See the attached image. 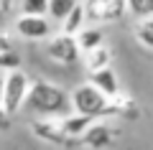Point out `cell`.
Wrapping results in <instances>:
<instances>
[{
    "label": "cell",
    "instance_id": "cell-13",
    "mask_svg": "<svg viewBox=\"0 0 153 150\" xmlns=\"http://www.w3.org/2000/svg\"><path fill=\"white\" fill-rule=\"evenodd\" d=\"M82 26H87V16H84V5H79V3H76V5L71 8L64 18H61V31L74 36Z\"/></svg>",
    "mask_w": 153,
    "mask_h": 150
},
{
    "label": "cell",
    "instance_id": "cell-12",
    "mask_svg": "<svg viewBox=\"0 0 153 150\" xmlns=\"http://www.w3.org/2000/svg\"><path fill=\"white\" fill-rule=\"evenodd\" d=\"M84 66H87V71H94V69H102V66H110V61H112V54H110V48L105 46V43H100V46L89 48V51H84Z\"/></svg>",
    "mask_w": 153,
    "mask_h": 150
},
{
    "label": "cell",
    "instance_id": "cell-2",
    "mask_svg": "<svg viewBox=\"0 0 153 150\" xmlns=\"http://www.w3.org/2000/svg\"><path fill=\"white\" fill-rule=\"evenodd\" d=\"M69 104H71V112L87 115L92 120H102V117H110V115H117L112 99L105 97L92 81L76 84L71 89V94H69Z\"/></svg>",
    "mask_w": 153,
    "mask_h": 150
},
{
    "label": "cell",
    "instance_id": "cell-7",
    "mask_svg": "<svg viewBox=\"0 0 153 150\" xmlns=\"http://www.w3.org/2000/svg\"><path fill=\"white\" fill-rule=\"evenodd\" d=\"M31 130H33V135H36L38 140H44V143L61 145V143L69 140L64 135V130H61L59 117H38V120H33V122H31Z\"/></svg>",
    "mask_w": 153,
    "mask_h": 150
},
{
    "label": "cell",
    "instance_id": "cell-1",
    "mask_svg": "<svg viewBox=\"0 0 153 150\" xmlns=\"http://www.w3.org/2000/svg\"><path fill=\"white\" fill-rule=\"evenodd\" d=\"M23 109H28L36 117H61V115L71 112V104H69V94L61 86L44 81V79H36L28 86Z\"/></svg>",
    "mask_w": 153,
    "mask_h": 150
},
{
    "label": "cell",
    "instance_id": "cell-16",
    "mask_svg": "<svg viewBox=\"0 0 153 150\" xmlns=\"http://www.w3.org/2000/svg\"><path fill=\"white\" fill-rule=\"evenodd\" d=\"M135 38H138L140 46H146V48H151V51H153V18H143V21L138 23Z\"/></svg>",
    "mask_w": 153,
    "mask_h": 150
},
{
    "label": "cell",
    "instance_id": "cell-4",
    "mask_svg": "<svg viewBox=\"0 0 153 150\" xmlns=\"http://www.w3.org/2000/svg\"><path fill=\"white\" fill-rule=\"evenodd\" d=\"M46 56H49L51 61H56V64H64V66H71L79 61V56H82V51H79V46H76V38L71 36V33H56V36L49 38V43H46Z\"/></svg>",
    "mask_w": 153,
    "mask_h": 150
},
{
    "label": "cell",
    "instance_id": "cell-6",
    "mask_svg": "<svg viewBox=\"0 0 153 150\" xmlns=\"http://www.w3.org/2000/svg\"><path fill=\"white\" fill-rule=\"evenodd\" d=\"M16 33L28 41H44L51 36V18L49 16H31V13H21L13 23Z\"/></svg>",
    "mask_w": 153,
    "mask_h": 150
},
{
    "label": "cell",
    "instance_id": "cell-19",
    "mask_svg": "<svg viewBox=\"0 0 153 150\" xmlns=\"http://www.w3.org/2000/svg\"><path fill=\"white\" fill-rule=\"evenodd\" d=\"M13 10V0H0V16H8Z\"/></svg>",
    "mask_w": 153,
    "mask_h": 150
},
{
    "label": "cell",
    "instance_id": "cell-17",
    "mask_svg": "<svg viewBox=\"0 0 153 150\" xmlns=\"http://www.w3.org/2000/svg\"><path fill=\"white\" fill-rule=\"evenodd\" d=\"M21 56L18 51L13 48H5V51H0V71H10V69H21Z\"/></svg>",
    "mask_w": 153,
    "mask_h": 150
},
{
    "label": "cell",
    "instance_id": "cell-8",
    "mask_svg": "<svg viewBox=\"0 0 153 150\" xmlns=\"http://www.w3.org/2000/svg\"><path fill=\"white\" fill-rule=\"evenodd\" d=\"M110 143H112V127L100 120H92V125L79 135V145L84 148H107Z\"/></svg>",
    "mask_w": 153,
    "mask_h": 150
},
{
    "label": "cell",
    "instance_id": "cell-3",
    "mask_svg": "<svg viewBox=\"0 0 153 150\" xmlns=\"http://www.w3.org/2000/svg\"><path fill=\"white\" fill-rule=\"evenodd\" d=\"M28 86H31V79L23 69H10L5 71V79H3V112L5 115H18L23 109V102H26Z\"/></svg>",
    "mask_w": 153,
    "mask_h": 150
},
{
    "label": "cell",
    "instance_id": "cell-14",
    "mask_svg": "<svg viewBox=\"0 0 153 150\" xmlns=\"http://www.w3.org/2000/svg\"><path fill=\"white\" fill-rule=\"evenodd\" d=\"M79 0H49V8H46V16L51 18V21L61 23V18L66 16V13L71 10V8L76 5Z\"/></svg>",
    "mask_w": 153,
    "mask_h": 150
},
{
    "label": "cell",
    "instance_id": "cell-9",
    "mask_svg": "<svg viewBox=\"0 0 153 150\" xmlns=\"http://www.w3.org/2000/svg\"><path fill=\"white\" fill-rule=\"evenodd\" d=\"M89 81H92L105 97H110V99H117V97H120V81H117V74H115L110 66L89 71Z\"/></svg>",
    "mask_w": 153,
    "mask_h": 150
},
{
    "label": "cell",
    "instance_id": "cell-11",
    "mask_svg": "<svg viewBox=\"0 0 153 150\" xmlns=\"http://www.w3.org/2000/svg\"><path fill=\"white\" fill-rule=\"evenodd\" d=\"M74 38H76V46H79L82 54L89 51V48H94V46H100V43H105V33L97 26H82L74 33Z\"/></svg>",
    "mask_w": 153,
    "mask_h": 150
},
{
    "label": "cell",
    "instance_id": "cell-20",
    "mask_svg": "<svg viewBox=\"0 0 153 150\" xmlns=\"http://www.w3.org/2000/svg\"><path fill=\"white\" fill-rule=\"evenodd\" d=\"M5 48H10V38H8V36H0V51H5Z\"/></svg>",
    "mask_w": 153,
    "mask_h": 150
},
{
    "label": "cell",
    "instance_id": "cell-15",
    "mask_svg": "<svg viewBox=\"0 0 153 150\" xmlns=\"http://www.w3.org/2000/svg\"><path fill=\"white\" fill-rule=\"evenodd\" d=\"M125 8L133 18H153V0H125Z\"/></svg>",
    "mask_w": 153,
    "mask_h": 150
},
{
    "label": "cell",
    "instance_id": "cell-10",
    "mask_svg": "<svg viewBox=\"0 0 153 150\" xmlns=\"http://www.w3.org/2000/svg\"><path fill=\"white\" fill-rule=\"evenodd\" d=\"M59 122H61V130H64L66 137H76V140H79V135L92 125V117L79 115V112H66V115L59 117Z\"/></svg>",
    "mask_w": 153,
    "mask_h": 150
},
{
    "label": "cell",
    "instance_id": "cell-18",
    "mask_svg": "<svg viewBox=\"0 0 153 150\" xmlns=\"http://www.w3.org/2000/svg\"><path fill=\"white\" fill-rule=\"evenodd\" d=\"M49 0H21V13H31V16H46Z\"/></svg>",
    "mask_w": 153,
    "mask_h": 150
},
{
    "label": "cell",
    "instance_id": "cell-5",
    "mask_svg": "<svg viewBox=\"0 0 153 150\" xmlns=\"http://www.w3.org/2000/svg\"><path fill=\"white\" fill-rule=\"evenodd\" d=\"M125 13V0H84V16L92 23H115Z\"/></svg>",
    "mask_w": 153,
    "mask_h": 150
}]
</instances>
